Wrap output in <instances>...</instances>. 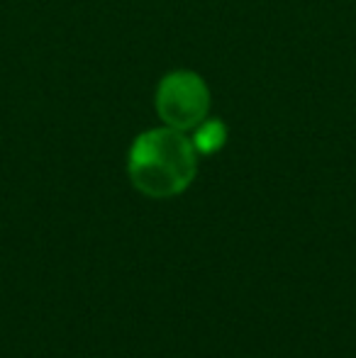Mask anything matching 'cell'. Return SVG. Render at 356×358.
I'll use <instances>...</instances> for the list:
<instances>
[{
  "instance_id": "1",
  "label": "cell",
  "mask_w": 356,
  "mask_h": 358,
  "mask_svg": "<svg viewBox=\"0 0 356 358\" xmlns=\"http://www.w3.org/2000/svg\"><path fill=\"white\" fill-rule=\"evenodd\" d=\"M127 171L132 185L147 198H173L193 183L198 151L180 129H149L134 139Z\"/></svg>"
},
{
  "instance_id": "2",
  "label": "cell",
  "mask_w": 356,
  "mask_h": 358,
  "mask_svg": "<svg viewBox=\"0 0 356 358\" xmlns=\"http://www.w3.org/2000/svg\"><path fill=\"white\" fill-rule=\"evenodd\" d=\"M210 90L193 71H173L157 88V113L166 127L188 132L208 120Z\"/></svg>"
},
{
  "instance_id": "3",
  "label": "cell",
  "mask_w": 356,
  "mask_h": 358,
  "mask_svg": "<svg viewBox=\"0 0 356 358\" xmlns=\"http://www.w3.org/2000/svg\"><path fill=\"white\" fill-rule=\"evenodd\" d=\"M190 142H193L198 154H215L227 142V127L220 120H203L195 127V134L190 137Z\"/></svg>"
}]
</instances>
